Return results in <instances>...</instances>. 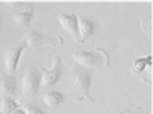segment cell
<instances>
[{
  "instance_id": "3957f363",
  "label": "cell",
  "mask_w": 153,
  "mask_h": 114,
  "mask_svg": "<svg viewBox=\"0 0 153 114\" xmlns=\"http://www.w3.org/2000/svg\"><path fill=\"white\" fill-rule=\"evenodd\" d=\"M28 47L25 39L10 46L4 56V64L6 72L13 75L17 70L24 50Z\"/></svg>"
},
{
  "instance_id": "7a4b0ae2",
  "label": "cell",
  "mask_w": 153,
  "mask_h": 114,
  "mask_svg": "<svg viewBox=\"0 0 153 114\" xmlns=\"http://www.w3.org/2000/svg\"><path fill=\"white\" fill-rule=\"evenodd\" d=\"M42 85V71L36 66L27 67L21 83L23 95L27 98L35 97Z\"/></svg>"
},
{
  "instance_id": "5b68a950",
  "label": "cell",
  "mask_w": 153,
  "mask_h": 114,
  "mask_svg": "<svg viewBox=\"0 0 153 114\" xmlns=\"http://www.w3.org/2000/svg\"><path fill=\"white\" fill-rule=\"evenodd\" d=\"M96 51H78L74 53L73 58L82 66L86 67H97L101 65L102 60H104V58L99 51L96 49Z\"/></svg>"
},
{
  "instance_id": "9a60e30c",
  "label": "cell",
  "mask_w": 153,
  "mask_h": 114,
  "mask_svg": "<svg viewBox=\"0 0 153 114\" xmlns=\"http://www.w3.org/2000/svg\"><path fill=\"white\" fill-rule=\"evenodd\" d=\"M96 50H97L98 51H99L103 55V58H104V61H105V65L106 66H109V63H110V57H109V55L108 54V52L103 49V48H97L96 49Z\"/></svg>"
},
{
  "instance_id": "4fadbf2b",
  "label": "cell",
  "mask_w": 153,
  "mask_h": 114,
  "mask_svg": "<svg viewBox=\"0 0 153 114\" xmlns=\"http://www.w3.org/2000/svg\"><path fill=\"white\" fill-rule=\"evenodd\" d=\"M152 64V57L148 55L146 57H140L136 60L134 62L133 68L135 72H143L147 66Z\"/></svg>"
},
{
  "instance_id": "8992f818",
  "label": "cell",
  "mask_w": 153,
  "mask_h": 114,
  "mask_svg": "<svg viewBox=\"0 0 153 114\" xmlns=\"http://www.w3.org/2000/svg\"><path fill=\"white\" fill-rule=\"evenodd\" d=\"M58 20L61 27L69 33L79 43V35L78 30V19L73 13H62L58 18Z\"/></svg>"
},
{
  "instance_id": "2e32d148",
  "label": "cell",
  "mask_w": 153,
  "mask_h": 114,
  "mask_svg": "<svg viewBox=\"0 0 153 114\" xmlns=\"http://www.w3.org/2000/svg\"><path fill=\"white\" fill-rule=\"evenodd\" d=\"M11 114H27V113L23 108L19 107L16 110H15L14 112H13Z\"/></svg>"
},
{
  "instance_id": "8fae6325",
  "label": "cell",
  "mask_w": 153,
  "mask_h": 114,
  "mask_svg": "<svg viewBox=\"0 0 153 114\" xmlns=\"http://www.w3.org/2000/svg\"><path fill=\"white\" fill-rule=\"evenodd\" d=\"M21 105L8 95L2 96L0 102V114H11Z\"/></svg>"
},
{
  "instance_id": "e0dca14e",
  "label": "cell",
  "mask_w": 153,
  "mask_h": 114,
  "mask_svg": "<svg viewBox=\"0 0 153 114\" xmlns=\"http://www.w3.org/2000/svg\"><path fill=\"white\" fill-rule=\"evenodd\" d=\"M120 114H140V113H137V112H133V111H130V110H126L125 112H122Z\"/></svg>"
},
{
  "instance_id": "ba28073f",
  "label": "cell",
  "mask_w": 153,
  "mask_h": 114,
  "mask_svg": "<svg viewBox=\"0 0 153 114\" xmlns=\"http://www.w3.org/2000/svg\"><path fill=\"white\" fill-rule=\"evenodd\" d=\"M34 13L35 9L33 6H30L28 9L21 10L15 12L13 15L14 21L19 27L28 29L34 16Z\"/></svg>"
},
{
  "instance_id": "7c38bea8",
  "label": "cell",
  "mask_w": 153,
  "mask_h": 114,
  "mask_svg": "<svg viewBox=\"0 0 153 114\" xmlns=\"http://www.w3.org/2000/svg\"><path fill=\"white\" fill-rule=\"evenodd\" d=\"M43 36L39 32L31 31L28 33L25 37L28 47H37L43 42Z\"/></svg>"
},
{
  "instance_id": "52a82bcc",
  "label": "cell",
  "mask_w": 153,
  "mask_h": 114,
  "mask_svg": "<svg viewBox=\"0 0 153 114\" xmlns=\"http://www.w3.org/2000/svg\"><path fill=\"white\" fill-rule=\"evenodd\" d=\"M16 87V80L13 75L0 70V95L10 96L15 92Z\"/></svg>"
},
{
  "instance_id": "5bb4252c",
  "label": "cell",
  "mask_w": 153,
  "mask_h": 114,
  "mask_svg": "<svg viewBox=\"0 0 153 114\" xmlns=\"http://www.w3.org/2000/svg\"><path fill=\"white\" fill-rule=\"evenodd\" d=\"M27 114H45V113L37 106L34 105H27L23 107Z\"/></svg>"
},
{
  "instance_id": "30bf717a",
  "label": "cell",
  "mask_w": 153,
  "mask_h": 114,
  "mask_svg": "<svg viewBox=\"0 0 153 114\" xmlns=\"http://www.w3.org/2000/svg\"><path fill=\"white\" fill-rule=\"evenodd\" d=\"M64 97L61 92L58 90L50 91L43 96V103L48 107H55L64 101Z\"/></svg>"
},
{
  "instance_id": "277c9868",
  "label": "cell",
  "mask_w": 153,
  "mask_h": 114,
  "mask_svg": "<svg viewBox=\"0 0 153 114\" xmlns=\"http://www.w3.org/2000/svg\"><path fill=\"white\" fill-rule=\"evenodd\" d=\"M42 85L45 86H52L56 83L62 77L64 70V65L59 56L55 58L51 69L41 67Z\"/></svg>"
},
{
  "instance_id": "9c48e42d",
  "label": "cell",
  "mask_w": 153,
  "mask_h": 114,
  "mask_svg": "<svg viewBox=\"0 0 153 114\" xmlns=\"http://www.w3.org/2000/svg\"><path fill=\"white\" fill-rule=\"evenodd\" d=\"M78 30L79 35V43H84L91 37L94 31V25L93 21L86 18L78 20Z\"/></svg>"
},
{
  "instance_id": "6da1fadb",
  "label": "cell",
  "mask_w": 153,
  "mask_h": 114,
  "mask_svg": "<svg viewBox=\"0 0 153 114\" xmlns=\"http://www.w3.org/2000/svg\"><path fill=\"white\" fill-rule=\"evenodd\" d=\"M93 72L86 70H79L74 73L70 82V93L77 100L86 98L94 103L90 95Z\"/></svg>"
}]
</instances>
